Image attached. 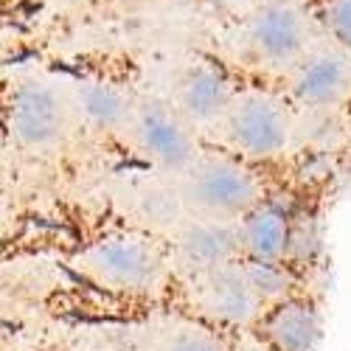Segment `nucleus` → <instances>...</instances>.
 I'll return each instance as SVG.
<instances>
[{
    "label": "nucleus",
    "instance_id": "nucleus-2",
    "mask_svg": "<svg viewBox=\"0 0 351 351\" xmlns=\"http://www.w3.org/2000/svg\"><path fill=\"white\" fill-rule=\"evenodd\" d=\"M295 112L289 99L267 87H239L225 119L219 121L222 138L239 155L253 163H270L292 146Z\"/></svg>",
    "mask_w": 351,
    "mask_h": 351
},
{
    "label": "nucleus",
    "instance_id": "nucleus-7",
    "mask_svg": "<svg viewBox=\"0 0 351 351\" xmlns=\"http://www.w3.org/2000/svg\"><path fill=\"white\" fill-rule=\"evenodd\" d=\"M242 239H239V219H219V217H194L183 222L174 233L171 261L183 276L197 278L211 273L230 261H239Z\"/></svg>",
    "mask_w": 351,
    "mask_h": 351
},
{
    "label": "nucleus",
    "instance_id": "nucleus-17",
    "mask_svg": "<svg viewBox=\"0 0 351 351\" xmlns=\"http://www.w3.org/2000/svg\"><path fill=\"white\" fill-rule=\"evenodd\" d=\"M320 253V225L315 217H298L292 219L289 230V250H287V265H309Z\"/></svg>",
    "mask_w": 351,
    "mask_h": 351
},
{
    "label": "nucleus",
    "instance_id": "nucleus-12",
    "mask_svg": "<svg viewBox=\"0 0 351 351\" xmlns=\"http://www.w3.org/2000/svg\"><path fill=\"white\" fill-rule=\"evenodd\" d=\"M14 132L23 143L45 146L62 135L65 112L53 90L43 84H28L14 99Z\"/></svg>",
    "mask_w": 351,
    "mask_h": 351
},
{
    "label": "nucleus",
    "instance_id": "nucleus-19",
    "mask_svg": "<svg viewBox=\"0 0 351 351\" xmlns=\"http://www.w3.org/2000/svg\"><path fill=\"white\" fill-rule=\"evenodd\" d=\"M267 3H309V0H250V6H267Z\"/></svg>",
    "mask_w": 351,
    "mask_h": 351
},
{
    "label": "nucleus",
    "instance_id": "nucleus-11",
    "mask_svg": "<svg viewBox=\"0 0 351 351\" xmlns=\"http://www.w3.org/2000/svg\"><path fill=\"white\" fill-rule=\"evenodd\" d=\"M289 230L292 217L276 202L261 199L256 208H250L239 219L242 256L253 261H287Z\"/></svg>",
    "mask_w": 351,
    "mask_h": 351
},
{
    "label": "nucleus",
    "instance_id": "nucleus-13",
    "mask_svg": "<svg viewBox=\"0 0 351 351\" xmlns=\"http://www.w3.org/2000/svg\"><path fill=\"white\" fill-rule=\"evenodd\" d=\"M79 101H82L84 115L96 127H107V130L121 127L127 121V115H130V104H127L124 93L112 84H101V82L84 84Z\"/></svg>",
    "mask_w": 351,
    "mask_h": 351
},
{
    "label": "nucleus",
    "instance_id": "nucleus-15",
    "mask_svg": "<svg viewBox=\"0 0 351 351\" xmlns=\"http://www.w3.org/2000/svg\"><path fill=\"white\" fill-rule=\"evenodd\" d=\"M315 14L320 32L351 51V0H317Z\"/></svg>",
    "mask_w": 351,
    "mask_h": 351
},
{
    "label": "nucleus",
    "instance_id": "nucleus-4",
    "mask_svg": "<svg viewBox=\"0 0 351 351\" xmlns=\"http://www.w3.org/2000/svg\"><path fill=\"white\" fill-rule=\"evenodd\" d=\"M287 99L298 110H346L351 104V51L324 34L287 71Z\"/></svg>",
    "mask_w": 351,
    "mask_h": 351
},
{
    "label": "nucleus",
    "instance_id": "nucleus-10",
    "mask_svg": "<svg viewBox=\"0 0 351 351\" xmlns=\"http://www.w3.org/2000/svg\"><path fill=\"white\" fill-rule=\"evenodd\" d=\"M324 332V317L315 301L287 295L267 312L261 335L276 351H315Z\"/></svg>",
    "mask_w": 351,
    "mask_h": 351
},
{
    "label": "nucleus",
    "instance_id": "nucleus-1",
    "mask_svg": "<svg viewBox=\"0 0 351 351\" xmlns=\"http://www.w3.org/2000/svg\"><path fill=\"white\" fill-rule=\"evenodd\" d=\"M324 37L312 3L250 6L239 23V45L261 71L284 73Z\"/></svg>",
    "mask_w": 351,
    "mask_h": 351
},
{
    "label": "nucleus",
    "instance_id": "nucleus-5",
    "mask_svg": "<svg viewBox=\"0 0 351 351\" xmlns=\"http://www.w3.org/2000/svg\"><path fill=\"white\" fill-rule=\"evenodd\" d=\"M132 127L141 152L163 171L183 174L199 158L197 130L174 104L143 101L135 110Z\"/></svg>",
    "mask_w": 351,
    "mask_h": 351
},
{
    "label": "nucleus",
    "instance_id": "nucleus-3",
    "mask_svg": "<svg viewBox=\"0 0 351 351\" xmlns=\"http://www.w3.org/2000/svg\"><path fill=\"white\" fill-rule=\"evenodd\" d=\"M183 199L199 217L239 219L265 199L261 178L239 155H199L183 171Z\"/></svg>",
    "mask_w": 351,
    "mask_h": 351
},
{
    "label": "nucleus",
    "instance_id": "nucleus-14",
    "mask_svg": "<svg viewBox=\"0 0 351 351\" xmlns=\"http://www.w3.org/2000/svg\"><path fill=\"white\" fill-rule=\"evenodd\" d=\"M245 273L261 304H278L292 289V270L287 261H253L245 258Z\"/></svg>",
    "mask_w": 351,
    "mask_h": 351
},
{
    "label": "nucleus",
    "instance_id": "nucleus-8",
    "mask_svg": "<svg viewBox=\"0 0 351 351\" xmlns=\"http://www.w3.org/2000/svg\"><path fill=\"white\" fill-rule=\"evenodd\" d=\"M237 90L239 87L233 84L222 62L208 60V56H194L178 73L171 104L194 124V130H208L219 127Z\"/></svg>",
    "mask_w": 351,
    "mask_h": 351
},
{
    "label": "nucleus",
    "instance_id": "nucleus-18",
    "mask_svg": "<svg viewBox=\"0 0 351 351\" xmlns=\"http://www.w3.org/2000/svg\"><path fill=\"white\" fill-rule=\"evenodd\" d=\"M237 351H276L265 337L261 340H256V337H250V340H245V343H239L237 346Z\"/></svg>",
    "mask_w": 351,
    "mask_h": 351
},
{
    "label": "nucleus",
    "instance_id": "nucleus-6",
    "mask_svg": "<svg viewBox=\"0 0 351 351\" xmlns=\"http://www.w3.org/2000/svg\"><path fill=\"white\" fill-rule=\"evenodd\" d=\"M191 306L214 326L245 329L261 315V298L250 287L245 261H230L191 278Z\"/></svg>",
    "mask_w": 351,
    "mask_h": 351
},
{
    "label": "nucleus",
    "instance_id": "nucleus-16",
    "mask_svg": "<svg viewBox=\"0 0 351 351\" xmlns=\"http://www.w3.org/2000/svg\"><path fill=\"white\" fill-rule=\"evenodd\" d=\"M160 351H228V346L208 326L180 324V326L171 329V335L166 337V343H163Z\"/></svg>",
    "mask_w": 351,
    "mask_h": 351
},
{
    "label": "nucleus",
    "instance_id": "nucleus-9",
    "mask_svg": "<svg viewBox=\"0 0 351 351\" xmlns=\"http://www.w3.org/2000/svg\"><path fill=\"white\" fill-rule=\"evenodd\" d=\"M90 267L115 289L146 292L163 278L160 250L141 237H115L90 250Z\"/></svg>",
    "mask_w": 351,
    "mask_h": 351
}]
</instances>
